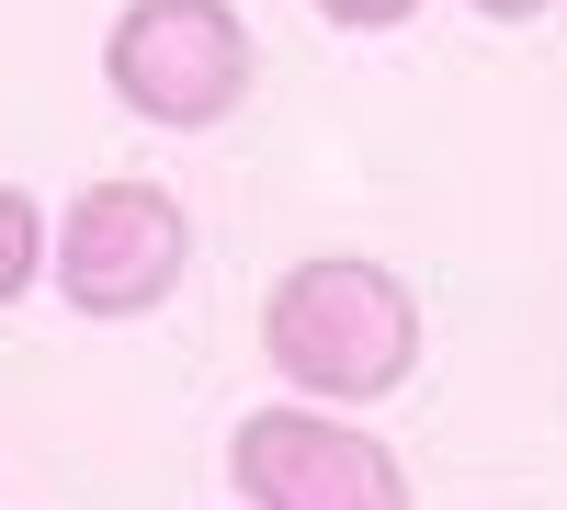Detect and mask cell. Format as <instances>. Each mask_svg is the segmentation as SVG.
I'll list each match as a JSON object with an SVG mask.
<instances>
[{"label":"cell","instance_id":"1","mask_svg":"<svg viewBox=\"0 0 567 510\" xmlns=\"http://www.w3.org/2000/svg\"><path fill=\"white\" fill-rule=\"evenodd\" d=\"M420 295L363 250H318L261 295V363L307 408H374L420 375Z\"/></svg>","mask_w":567,"mask_h":510},{"label":"cell","instance_id":"2","mask_svg":"<svg viewBox=\"0 0 567 510\" xmlns=\"http://www.w3.org/2000/svg\"><path fill=\"white\" fill-rule=\"evenodd\" d=\"M182 272H194V216H182V194H159V181H80L69 216H45V284L69 295V318H91V330H125V318H159L182 295Z\"/></svg>","mask_w":567,"mask_h":510},{"label":"cell","instance_id":"6","mask_svg":"<svg viewBox=\"0 0 567 510\" xmlns=\"http://www.w3.org/2000/svg\"><path fill=\"white\" fill-rule=\"evenodd\" d=\"M307 12H318V23H341V34H398L420 0H307Z\"/></svg>","mask_w":567,"mask_h":510},{"label":"cell","instance_id":"3","mask_svg":"<svg viewBox=\"0 0 567 510\" xmlns=\"http://www.w3.org/2000/svg\"><path fill=\"white\" fill-rule=\"evenodd\" d=\"M103 80L136 125L159 136H205L250 103L261 80V34L239 23V0H125L103 34Z\"/></svg>","mask_w":567,"mask_h":510},{"label":"cell","instance_id":"5","mask_svg":"<svg viewBox=\"0 0 567 510\" xmlns=\"http://www.w3.org/2000/svg\"><path fill=\"white\" fill-rule=\"evenodd\" d=\"M45 284V205L23 181H0V306H23Z\"/></svg>","mask_w":567,"mask_h":510},{"label":"cell","instance_id":"4","mask_svg":"<svg viewBox=\"0 0 567 510\" xmlns=\"http://www.w3.org/2000/svg\"><path fill=\"white\" fill-rule=\"evenodd\" d=\"M227 477H239L250 510H409V466L398 443H374L363 420L341 408H250L239 431H227Z\"/></svg>","mask_w":567,"mask_h":510},{"label":"cell","instance_id":"7","mask_svg":"<svg viewBox=\"0 0 567 510\" xmlns=\"http://www.w3.org/2000/svg\"><path fill=\"white\" fill-rule=\"evenodd\" d=\"M477 12H488V23H545L556 0H477Z\"/></svg>","mask_w":567,"mask_h":510}]
</instances>
